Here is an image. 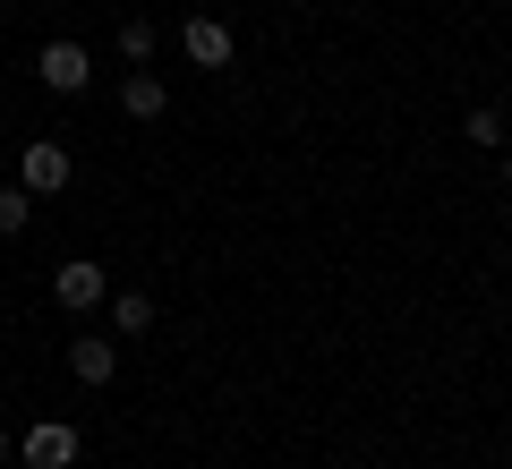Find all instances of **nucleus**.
I'll list each match as a JSON object with an SVG mask.
<instances>
[{"instance_id": "obj_1", "label": "nucleus", "mask_w": 512, "mask_h": 469, "mask_svg": "<svg viewBox=\"0 0 512 469\" xmlns=\"http://www.w3.org/2000/svg\"><path fill=\"white\" fill-rule=\"evenodd\" d=\"M18 188H26V197H60V188H69V145H60V137H35V145L18 154Z\"/></svg>"}, {"instance_id": "obj_2", "label": "nucleus", "mask_w": 512, "mask_h": 469, "mask_svg": "<svg viewBox=\"0 0 512 469\" xmlns=\"http://www.w3.org/2000/svg\"><path fill=\"white\" fill-rule=\"evenodd\" d=\"M52 299H60V307H77V316H86V307H103V299H111V273L94 265V256H69V265L52 273Z\"/></svg>"}, {"instance_id": "obj_3", "label": "nucleus", "mask_w": 512, "mask_h": 469, "mask_svg": "<svg viewBox=\"0 0 512 469\" xmlns=\"http://www.w3.org/2000/svg\"><path fill=\"white\" fill-rule=\"evenodd\" d=\"M35 77H43L52 94H86L94 60H86V43H43V52H35Z\"/></svg>"}, {"instance_id": "obj_4", "label": "nucleus", "mask_w": 512, "mask_h": 469, "mask_svg": "<svg viewBox=\"0 0 512 469\" xmlns=\"http://www.w3.org/2000/svg\"><path fill=\"white\" fill-rule=\"evenodd\" d=\"M180 43H188V60H197V69H231V52H239L222 18H188V26H180Z\"/></svg>"}, {"instance_id": "obj_5", "label": "nucleus", "mask_w": 512, "mask_h": 469, "mask_svg": "<svg viewBox=\"0 0 512 469\" xmlns=\"http://www.w3.org/2000/svg\"><path fill=\"white\" fill-rule=\"evenodd\" d=\"M18 452H26V469H69V461H77V435L60 427V418H43V427H26Z\"/></svg>"}, {"instance_id": "obj_6", "label": "nucleus", "mask_w": 512, "mask_h": 469, "mask_svg": "<svg viewBox=\"0 0 512 469\" xmlns=\"http://www.w3.org/2000/svg\"><path fill=\"white\" fill-rule=\"evenodd\" d=\"M69 376L77 384H111V376H120V350H111L103 333H77V342H69Z\"/></svg>"}, {"instance_id": "obj_7", "label": "nucleus", "mask_w": 512, "mask_h": 469, "mask_svg": "<svg viewBox=\"0 0 512 469\" xmlns=\"http://www.w3.org/2000/svg\"><path fill=\"white\" fill-rule=\"evenodd\" d=\"M120 111H128V120H163V111H171V86H163L154 69H137V77L120 86Z\"/></svg>"}, {"instance_id": "obj_8", "label": "nucleus", "mask_w": 512, "mask_h": 469, "mask_svg": "<svg viewBox=\"0 0 512 469\" xmlns=\"http://www.w3.org/2000/svg\"><path fill=\"white\" fill-rule=\"evenodd\" d=\"M111 325H120V333H146L154 325V299H146V290H120V299H111Z\"/></svg>"}, {"instance_id": "obj_9", "label": "nucleus", "mask_w": 512, "mask_h": 469, "mask_svg": "<svg viewBox=\"0 0 512 469\" xmlns=\"http://www.w3.org/2000/svg\"><path fill=\"white\" fill-rule=\"evenodd\" d=\"M0 231H9V239L35 231V197H26V188H0Z\"/></svg>"}, {"instance_id": "obj_10", "label": "nucleus", "mask_w": 512, "mask_h": 469, "mask_svg": "<svg viewBox=\"0 0 512 469\" xmlns=\"http://www.w3.org/2000/svg\"><path fill=\"white\" fill-rule=\"evenodd\" d=\"M461 137H470V145H487V154H495V145H504V120H495V111H487V103H478V111H470V120H461Z\"/></svg>"}, {"instance_id": "obj_11", "label": "nucleus", "mask_w": 512, "mask_h": 469, "mask_svg": "<svg viewBox=\"0 0 512 469\" xmlns=\"http://www.w3.org/2000/svg\"><path fill=\"white\" fill-rule=\"evenodd\" d=\"M120 52H128V60H154V26L128 18V26H120Z\"/></svg>"}, {"instance_id": "obj_12", "label": "nucleus", "mask_w": 512, "mask_h": 469, "mask_svg": "<svg viewBox=\"0 0 512 469\" xmlns=\"http://www.w3.org/2000/svg\"><path fill=\"white\" fill-rule=\"evenodd\" d=\"M504 188H512V154H504Z\"/></svg>"}, {"instance_id": "obj_13", "label": "nucleus", "mask_w": 512, "mask_h": 469, "mask_svg": "<svg viewBox=\"0 0 512 469\" xmlns=\"http://www.w3.org/2000/svg\"><path fill=\"white\" fill-rule=\"evenodd\" d=\"M0 461H9V435H0Z\"/></svg>"}]
</instances>
